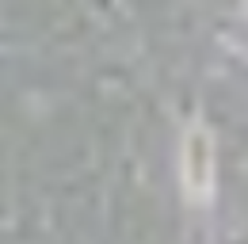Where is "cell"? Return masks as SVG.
Here are the masks:
<instances>
[{"label": "cell", "instance_id": "6da1fadb", "mask_svg": "<svg viewBox=\"0 0 248 244\" xmlns=\"http://www.w3.org/2000/svg\"><path fill=\"white\" fill-rule=\"evenodd\" d=\"M214 176H217L214 137L202 122H191L184 130V145H180V180H184L187 198L206 206L214 198Z\"/></svg>", "mask_w": 248, "mask_h": 244}]
</instances>
